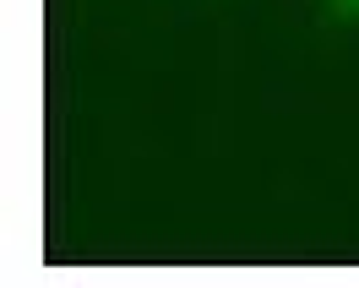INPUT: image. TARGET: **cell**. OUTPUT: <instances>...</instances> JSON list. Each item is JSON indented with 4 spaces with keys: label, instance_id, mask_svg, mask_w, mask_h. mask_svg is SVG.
<instances>
[{
    "label": "cell",
    "instance_id": "1",
    "mask_svg": "<svg viewBox=\"0 0 359 288\" xmlns=\"http://www.w3.org/2000/svg\"><path fill=\"white\" fill-rule=\"evenodd\" d=\"M337 11H359V0H332Z\"/></svg>",
    "mask_w": 359,
    "mask_h": 288
}]
</instances>
